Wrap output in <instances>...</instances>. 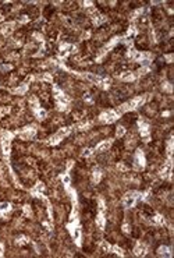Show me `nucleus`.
Returning a JSON list of instances; mask_svg holds the SVG:
<instances>
[{
    "instance_id": "1",
    "label": "nucleus",
    "mask_w": 174,
    "mask_h": 258,
    "mask_svg": "<svg viewBox=\"0 0 174 258\" xmlns=\"http://www.w3.org/2000/svg\"><path fill=\"white\" fill-rule=\"evenodd\" d=\"M15 27V24H13V22H7V24H3L1 27H0V29H1V34H4V35H8V34H11V31H13V28Z\"/></svg>"
},
{
    "instance_id": "2",
    "label": "nucleus",
    "mask_w": 174,
    "mask_h": 258,
    "mask_svg": "<svg viewBox=\"0 0 174 258\" xmlns=\"http://www.w3.org/2000/svg\"><path fill=\"white\" fill-rule=\"evenodd\" d=\"M109 147H110V142H109V141H104V142H102V144L98 147V149H96V151H98V152L107 151V149H109Z\"/></svg>"
},
{
    "instance_id": "3",
    "label": "nucleus",
    "mask_w": 174,
    "mask_h": 258,
    "mask_svg": "<svg viewBox=\"0 0 174 258\" xmlns=\"http://www.w3.org/2000/svg\"><path fill=\"white\" fill-rule=\"evenodd\" d=\"M121 80H123V81H132V80H134V75H132L131 73H123V74H121Z\"/></svg>"
},
{
    "instance_id": "4",
    "label": "nucleus",
    "mask_w": 174,
    "mask_h": 258,
    "mask_svg": "<svg viewBox=\"0 0 174 258\" xmlns=\"http://www.w3.org/2000/svg\"><path fill=\"white\" fill-rule=\"evenodd\" d=\"M10 211V204L8 202H1L0 204V212H7Z\"/></svg>"
},
{
    "instance_id": "5",
    "label": "nucleus",
    "mask_w": 174,
    "mask_h": 258,
    "mask_svg": "<svg viewBox=\"0 0 174 258\" xmlns=\"http://www.w3.org/2000/svg\"><path fill=\"white\" fill-rule=\"evenodd\" d=\"M125 134V130H124V127L123 126H120V127H117V130H116V135L117 137H123V135Z\"/></svg>"
},
{
    "instance_id": "6",
    "label": "nucleus",
    "mask_w": 174,
    "mask_h": 258,
    "mask_svg": "<svg viewBox=\"0 0 174 258\" xmlns=\"http://www.w3.org/2000/svg\"><path fill=\"white\" fill-rule=\"evenodd\" d=\"M96 223H98V226H99V229H102L103 225H104V222H103V216L99 215L98 216V219H96Z\"/></svg>"
},
{
    "instance_id": "7",
    "label": "nucleus",
    "mask_w": 174,
    "mask_h": 258,
    "mask_svg": "<svg viewBox=\"0 0 174 258\" xmlns=\"http://www.w3.org/2000/svg\"><path fill=\"white\" fill-rule=\"evenodd\" d=\"M135 254L137 255L143 254V246H137V247H135Z\"/></svg>"
},
{
    "instance_id": "8",
    "label": "nucleus",
    "mask_w": 174,
    "mask_h": 258,
    "mask_svg": "<svg viewBox=\"0 0 174 258\" xmlns=\"http://www.w3.org/2000/svg\"><path fill=\"white\" fill-rule=\"evenodd\" d=\"M79 237H81V232H79V229H75L74 230V239L75 240H79Z\"/></svg>"
},
{
    "instance_id": "9",
    "label": "nucleus",
    "mask_w": 174,
    "mask_h": 258,
    "mask_svg": "<svg viewBox=\"0 0 174 258\" xmlns=\"http://www.w3.org/2000/svg\"><path fill=\"white\" fill-rule=\"evenodd\" d=\"M159 254L160 255H167V248L166 247H160L159 248Z\"/></svg>"
},
{
    "instance_id": "10",
    "label": "nucleus",
    "mask_w": 174,
    "mask_h": 258,
    "mask_svg": "<svg viewBox=\"0 0 174 258\" xmlns=\"http://www.w3.org/2000/svg\"><path fill=\"white\" fill-rule=\"evenodd\" d=\"M100 180V173L99 172H95L93 173V181H99Z\"/></svg>"
},
{
    "instance_id": "11",
    "label": "nucleus",
    "mask_w": 174,
    "mask_h": 258,
    "mask_svg": "<svg viewBox=\"0 0 174 258\" xmlns=\"http://www.w3.org/2000/svg\"><path fill=\"white\" fill-rule=\"evenodd\" d=\"M36 190H38V191H43V190H45V186H43L42 183L36 184Z\"/></svg>"
},
{
    "instance_id": "12",
    "label": "nucleus",
    "mask_w": 174,
    "mask_h": 258,
    "mask_svg": "<svg viewBox=\"0 0 174 258\" xmlns=\"http://www.w3.org/2000/svg\"><path fill=\"white\" fill-rule=\"evenodd\" d=\"M123 230H124V233H130V232H131L128 225H124V226H123Z\"/></svg>"
},
{
    "instance_id": "13",
    "label": "nucleus",
    "mask_w": 174,
    "mask_h": 258,
    "mask_svg": "<svg viewBox=\"0 0 174 258\" xmlns=\"http://www.w3.org/2000/svg\"><path fill=\"white\" fill-rule=\"evenodd\" d=\"M63 183L64 184H68V183H70V177H68V176H64L63 177Z\"/></svg>"
},
{
    "instance_id": "14",
    "label": "nucleus",
    "mask_w": 174,
    "mask_h": 258,
    "mask_svg": "<svg viewBox=\"0 0 174 258\" xmlns=\"http://www.w3.org/2000/svg\"><path fill=\"white\" fill-rule=\"evenodd\" d=\"M1 253H3V247H1V244H0V255H1Z\"/></svg>"
}]
</instances>
